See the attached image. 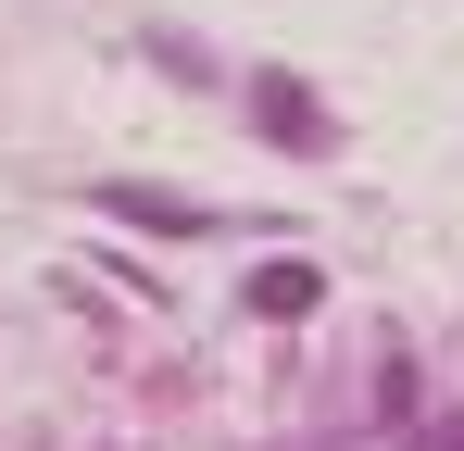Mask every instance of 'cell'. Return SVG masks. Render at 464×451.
Masks as SVG:
<instances>
[{
    "label": "cell",
    "mask_w": 464,
    "mask_h": 451,
    "mask_svg": "<svg viewBox=\"0 0 464 451\" xmlns=\"http://www.w3.org/2000/svg\"><path fill=\"white\" fill-rule=\"evenodd\" d=\"M101 214H139V226H163V238H176V226H201V214H188V201H163V188H126V176L101 188Z\"/></svg>",
    "instance_id": "cell-1"
},
{
    "label": "cell",
    "mask_w": 464,
    "mask_h": 451,
    "mask_svg": "<svg viewBox=\"0 0 464 451\" xmlns=\"http://www.w3.org/2000/svg\"><path fill=\"white\" fill-rule=\"evenodd\" d=\"M251 313H314V264H264L251 276Z\"/></svg>",
    "instance_id": "cell-2"
},
{
    "label": "cell",
    "mask_w": 464,
    "mask_h": 451,
    "mask_svg": "<svg viewBox=\"0 0 464 451\" xmlns=\"http://www.w3.org/2000/svg\"><path fill=\"white\" fill-rule=\"evenodd\" d=\"M427 451H464V427H452V439H427Z\"/></svg>",
    "instance_id": "cell-3"
}]
</instances>
